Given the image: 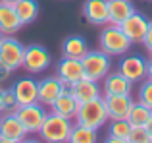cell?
<instances>
[{
	"label": "cell",
	"instance_id": "obj_19",
	"mask_svg": "<svg viewBox=\"0 0 152 143\" xmlns=\"http://www.w3.org/2000/svg\"><path fill=\"white\" fill-rule=\"evenodd\" d=\"M21 21H19L18 14H15V8L12 4H6L0 0V33L4 37L8 35H15L21 29Z\"/></svg>",
	"mask_w": 152,
	"mask_h": 143
},
{
	"label": "cell",
	"instance_id": "obj_4",
	"mask_svg": "<svg viewBox=\"0 0 152 143\" xmlns=\"http://www.w3.org/2000/svg\"><path fill=\"white\" fill-rule=\"evenodd\" d=\"M81 64H83V72H85L87 79H93V81L100 83L112 72V56H108L100 49L89 50V52L81 58Z\"/></svg>",
	"mask_w": 152,
	"mask_h": 143
},
{
	"label": "cell",
	"instance_id": "obj_28",
	"mask_svg": "<svg viewBox=\"0 0 152 143\" xmlns=\"http://www.w3.org/2000/svg\"><path fill=\"white\" fill-rule=\"evenodd\" d=\"M19 108V102L15 99L14 91L10 89H4V99H2V112H15Z\"/></svg>",
	"mask_w": 152,
	"mask_h": 143
},
{
	"label": "cell",
	"instance_id": "obj_5",
	"mask_svg": "<svg viewBox=\"0 0 152 143\" xmlns=\"http://www.w3.org/2000/svg\"><path fill=\"white\" fill-rule=\"evenodd\" d=\"M50 62H52L50 52L42 45H29V46H25V52H23L21 68L31 75H39L48 70Z\"/></svg>",
	"mask_w": 152,
	"mask_h": 143
},
{
	"label": "cell",
	"instance_id": "obj_31",
	"mask_svg": "<svg viewBox=\"0 0 152 143\" xmlns=\"http://www.w3.org/2000/svg\"><path fill=\"white\" fill-rule=\"evenodd\" d=\"M102 143H127V139H118V137H112V136H108L106 139H104Z\"/></svg>",
	"mask_w": 152,
	"mask_h": 143
},
{
	"label": "cell",
	"instance_id": "obj_18",
	"mask_svg": "<svg viewBox=\"0 0 152 143\" xmlns=\"http://www.w3.org/2000/svg\"><path fill=\"white\" fill-rule=\"evenodd\" d=\"M50 110L56 112V114H60V116H64V118L75 120V114H77V110H79V102H77V99L71 95V91L66 87V89L60 93V97L50 105Z\"/></svg>",
	"mask_w": 152,
	"mask_h": 143
},
{
	"label": "cell",
	"instance_id": "obj_34",
	"mask_svg": "<svg viewBox=\"0 0 152 143\" xmlns=\"http://www.w3.org/2000/svg\"><path fill=\"white\" fill-rule=\"evenodd\" d=\"M145 128H146V132H148V133H150V137H152V116H150V120L146 122V126H145Z\"/></svg>",
	"mask_w": 152,
	"mask_h": 143
},
{
	"label": "cell",
	"instance_id": "obj_39",
	"mask_svg": "<svg viewBox=\"0 0 152 143\" xmlns=\"http://www.w3.org/2000/svg\"><path fill=\"white\" fill-rule=\"evenodd\" d=\"M0 116H2V112H0Z\"/></svg>",
	"mask_w": 152,
	"mask_h": 143
},
{
	"label": "cell",
	"instance_id": "obj_11",
	"mask_svg": "<svg viewBox=\"0 0 152 143\" xmlns=\"http://www.w3.org/2000/svg\"><path fill=\"white\" fill-rule=\"evenodd\" d=\"M15 99H18L19 106L33 105L39 102V81H35L33 77H21L12 85Z\"/></svg>",
	"mask_w": 152,
	"mask_h": 143
},
{
	"label": "cell",
	"instance_id": "obj_29",
	"mask_svg": "<svg viewBox=\"0 0 152 143\" xmlns=\"http://www.w3.org/2000/svg\"><path fill=\"white\" fill-rule=\"evenodd\" d=\"M142 46H145L148 52H152V21L148 23V29H146V33H145V39H142V43H141Z\"/></svg>",
	"mask_w": 152,
	"mask_h": 143
},
{
	"label": "cell",
	"instance_id": "obj_6",
	"mask_svg": "<svg viewBox=\"0 0 152 143\" xmlns=\"http://www.w3.org/2000/svg\"><path fill=\"white\" fill-rule=\"evenodd\" d=\"M23 52H25V46L14 35L2 37L0 41V64L2 66H6L10 72L19 70L23 64Z\"/></svg>",
	"mask_w": 152,
	"mask_h": 143
},
{
	"label": "cell",
	"instance_id": "obj_25",
	"mask_svg": "<svg viewBox=\"0 0 152 143\" xmlns=\"http://www.w3.org/2000/svg\"><path fill=\"white\" fill-rule=\"evenodd\" d=\"M131 128L133 126L129 124L127 118H119V120H110V126H108V136L118 137V139H127L131 133Z\"/></svg>",
	"mask_w": 152,
	"mask_h": 143
},
{
	"label": "cell",
	"instance_id": "obj_37",
	"mask_svg": "<svg viewBox=\"0 0 152 143\" xmlns=\"http://www.w3.org/2000/svg\"><path fill=\"white\" fill-rule=\"evenodd\" d=\"M2 2H6V4H12V6H14V4H18L19 0H2Z\"/></svg>",
	"mask_w": 152,
	"mask_h": 143
},
{
	"label": "cell",
	"instance_id": "obj_38",
	"mask_svg": "<svg viewBox=\"0 0 152 143\" xmlns=\"http://www.w3.org/2000/svg\"><path fill=\"white\" fill-rule=\"evenodd\" d=\"M2 37H4V35H2V33H0V41H2Z\"/></svg>",
	"mask_w": 152,
	"mask_h": 143
},
{
	"label": "cell",
	"instance_id": "obj_21",
	"mask_svg": "<svg viewBox=\"0 0 152 143\" xmlns=\"http://www.w3.org/2000/svg\"><path fill=\"white\" fill-rule=\"evenodd\" d=\"M87 52H89V45H87V41L83 37H79V35H71V37H67L66 41L62 43V54L67 56V58H79V60H81Z\"/></svg>",
	"mask_w": 152,
	"mask_h": 143
},
{
	"label": "cell",
	"instance_id": "obj_17",
	"mask_svg": "<svg viewBox=\"0 0 152 143\" xmlns=\"http://www.w3.org/2000/svg\"><path fill=\"white\" fill-rule=\"evenodd\" d=\"M67 89L71 91V95H73L75 99H77V102L81 105V102H87V101H93V99H98L102 97V87L98 81H93V79H79L77 83H73V85H69Z\"/></svg>",
	"mask_w": 152,
	"mask_h": 143
},
{
	"label": "cell",
	"instance_id": "obj_24",
	"mask_svg": "<svg viewBox=\"0 0 152 143\" xmlns=\"http://www.w3.org/2000/svg\"><path fill=\"white\" fill-rule=\"evenodd\" d=\"M150 116H152V108L142 105L141 101H135L131 110H129V114H127V120H129L131 126H146Z\"/></svg>",
	"mask_w": 152,
	"mask_h": 143
},
{
	"label": "cell",
	"instance_id": "obj_7",
	"mask_svg": "<svg viewBox=\"0 0 152 143\" xmlns=\"http://www.w3.org/2000/svg\"><path fill=\"white\" fill-rule=\"evenodd\" d=\"M15 116L19 118V122L23 124L27 136H35L39 133L42 122L46 118V106H42L41 102H33V105H25V106H19L15 110Z\"/></svg>",
	"mask_w": 152,
	"mask_h": 143
},
{
	"label": "cell",
	"instance_id": "obj_3",
	"mask_svg": "<svg viewBox=\"0 0 152 143\" xmlns=\"http://www.w3.org/2000/svg\"><path fill=\"white\" fill-rule=\"evenodd\" d=\"M73 122L83 124V126H87V128H93V130H100L106 122H110L104 97H98V99H93V101L81 102Z\"/></svg>",
	"mask_w": 152,
	"mask_h": 143
},
{
	"label": "cell",
	"instance_id": "obj_36",
	"mask_svg": "<svg viewBox=\"0 0 152 143\" xmlns=\"http://www.w3.org/2000/svg\"><path fill=\"white\" fill-rule=\"evenodd\" d=\"M2 99H4V89H2V85H0V112H2Z\"/></svg>",
	"mask_w": 152,
	"mask_h": 143
},
{
	"label": "cell",
	"instance_id": "obj_26",
	"mask_svg": "<svg viewBox=\"0 0 152 143\" xmlns=\"http://www.w3.org/2000/svg\"><path fill=\"white\" fill-rule=\"evenodd\" d=\"M137 101H141L142 105H146L148 108H152V79L145 77L141 81V87H139V95Z\"/></svg>",
	"mask_w": 152,
	"mask_h": 143
},
{
	"label": "cell",
	"instance_id": "obj_2",
	"mask_svg": "<svg viewBox=\"0 0 152 143\" xmlns=\"http://www.w3.org/2000/svg\"><path fill=\"white\" fill-rule=\"evenodd\" d=\"M98 45H100V50L106 52L108 56H123L131 50L133 43L127 39V35L121 31L119 25H112V23H106L104 29L100 31V37H98Z\"/></svg>",
	"mask_w": 152,
	"mask_h": 143
},
{
	"label": "cell",
	"instance_id": "obj_16",
	"mask_svg": "<svg viewBox=\"0 0 152 143\" xmlns=\"http://www.w3.org/2000/svg\"><path fill=\"white\" fill-rule=\"evenodd\" d=\"M83 15L91 25L104 27L108 23V0H85Z\"/></svg>",
	"mask_w": 152,
	"mask_h": 143
},
{
	"label": "cell",
	"instance_id": "obj_23",
	"mask_svg": "<svg viewBox=\"0 0 152 143\" xmlns=\"http://www.w3.org/2000/svg\"><path fill=\"white\" fill-rule=\"evenodd\" d=\"M67 143H98V130L87 128L83 124L73 122V128H71Z\"/></svg>",
	"mask_w": 152,
	"mask_h": 143
},
{
	"label": "cell",
	"instance_id": "obj_22",
	"mask_svg": "<svg viewBox=\"0 0 152 143\" xmlns=\"http://www.w3.org/2000/svg\"><path fill=\"white\" fill-rule=\"evenodd\" d=\"M15 14H18L21 25L33 23L39 18V2L37 0H19L18 4H14Z\"/></svg>",
	"mask_w": 152,
	"mask_h": 143
},
{
	"label": "cell",
	"instance_id": "obj_30",
	"mask_svg": "<svg viewBox=\"0 0 152 143\" xmlns=\"http://www.w3.org/2000/svg\"><path fill=\"white\" fill-rule=\"evenodd\" d=\"M10 75H12V72L6 68V66H2L0 64V85H2L4 81H8V79H10Z\"/></svg>",
	"mask_w": 152,
	"mask_h": 143
},
{
	"label": "cell",
	"instance_id": "obj_15",
	"mask_svg": "<svg viewBox=\"0 0 152 143\" xmlns=\"http://www.w3.org/2000/svg\"><path fill=\"white\" fill-rule=\"evenodd\" d=\"M66 89L62 81L58 79V75H50V77H42L39 81V102L42 106H50L56 99L60 97V93Z\"/></svg>",
	"mask_w": 152,
	"mask_h": 143
},
{
	"label": "cell",
	"instance_id": "obj_8",
	"mask_svg": "<svg viewBox=\"0 0 152 143\" xmlns=\"http://www.w3.org/2000/svg\"><path fill=\"white\" fill-rule=\"evenodd\" d=\"M118 72L125 75L131 83H139L146 77V60L139 54H123L118 64Z\"/></svg>",
	"mask_w": 152,
	"mask_h": 143
},
{
	"label": "cell",
	"instance_id": "obj_27",
	"mask_svg": "<svg viewBox=\"0 0 152 143\" xmlns=\"http://www.w3.org/2000/svg\"><path fill=\"white\" fill-rule=\"evenodd\" d=\"M127 143H152V137L145 126H133L129 137H127Z\"/></svg>",
	"mask_w": 152,
	"mask_h": 143
},
{
	"label": "cell",
	"instance_id": "obj_33",
	"mask_svg": "<svg viewBox=\"0 0 152 143\" xmlns=\"http://www.w3.org/2000/svg\"><path fill=\"white\" fill-rule=\"evenodd\" d=\"M19 143H42V141H39V139H35V137H29V136H27L25 139H21Z\"/></svg>",
	"mask_w": 152,
	"mask_h": 143
},
{
	"label": "cell",
	"instance_id": "obj_9",
	"mask_svg": "<svg viewBox=\"0 0 152 143\" xmlns=\"http://www.w3.org/2000/svg\"><path fill=\"white\" fill-rule=\"evenodd\" d=\"M56 75L58 79L64 83L66 87L77 83L79 79L85 77V72H83V64L79 58H67V56H62V60L58 62L56 66Z\"/></svg>",
	"mask_w": 152,
	"mask_h": 143
},
{
	"label": "cell",
	"instance_id": "obj_20",
	"mask_svg": "<svg viewBox=\"0 0 152 143\" xmlns=\"http://www.w3.org/2000/svg\"><path fill=\"white\" fill-rule=\"evenodd\" d=\"M135 12L131 0H108V23L121 25L127 18Z\"/></svg>",
	"mask_w": 152,
	"mask_h": 143
},
{
	"label": "cell",
	"instance_id": "obj_1",
	"mask_svg": "<svg viewBox=\"0 0 152 143\" xmlns=\"http://www.w3.org/2000/svg\"><path fill=\"white\" fill-rule=\"evenodd\" d=\"M71 128H73V120L64 118L50 110L46 112V118L37 136L42 139V143H67Z\"/></svg>",
	"mask_w": 152,
	"mask_h": 143
},
{
	"label": "cell",
	"instance_id": "obj_13",
	"mask_svg": "<svg viewBox=\"0 0 152 143\" xmlns=\"http://www.w3.org/2000/svg\"><path fill=\"white\" fill-rule=\"evenodd\" d=\"M104 102H106L108 118L119 120V118H127L135 101L131 95H108V97H104Z\"/></svg>",
	"mask_w": 152,
	"mask_h": 143
},
{
	"label": "cell",
	"instance_id": "obj_40",
	"mask_svg": "<svg viewBox=\"0 0 152 143\" xmlns=\"http://www.w3.org/2000/svg\"><path fill=\"white\" fill-rule=\"evenodd\" d=\"M150 54H152V52H150Z\"/></svg>",
	"mask_w": 152,
	"mask_h": 143
},
{
	"label": "cell",
	"instance_id": "obj_32",
	"mask_svg": "<svg viewBox=\"0 0 152 143\" xmlns=\"http://www.w3.org/2000/svg\"><path fill=\"white\" fill-rule=\"evenodd\" d=\"M146 77L152 79V58H150V60H146Z\"/></svg>",
	"mask_w": 152,
	"mask_h": 143
},
{
	"label": "cell",
	"instance_id": "obj_12",
	"mask_svg": "<svg viewBox=\"0 0 152 143\" xmlns=\"http://www.w3.org/2000/svg\"><path fill=\"white\" fill-rule=\"evenodd\" d=\"M100 87H102V97H108V95H131V91H133V83L119 72H110L102 79Z\"/></svg>",
	"mask_w": 152,
	"mask_h": 143
},
{
	"label": "cell",
	"instance_id": "obj_10",
	"mask_svg": "<svg viewBox=\"0 0 152 143\" xmlns=\"http://www.w3.org/2000/svg\"><path fill=\"white\" fill-rule=\"evenodd\" d=\"M148 23L150 21L142 14L133 12L119 27H121V31L127 35V39H129L133 45H139V43H142V39H145V33H146V29H148Z\"/></svg>",
	"mask_w": 152,
	"mask_h": 143
},
{
	"label": "cell",
	"instance_id": "obj_35",
	"mask_svg": "<svg viewBox=\"0 0 152 143\" xmlns=\"http://www.w3.org/2000/svg\"><path fill=\"white\" fill-rule=\"evenodd\" d=\"M0 143H19V141H14V139H8V137H0Z\"/></svg>",
	"mask_w": 152,
	"mask_h": 143
},
{
	"label": "cell",
	"instance_id": "obj_14",
	"mask_svg": "<svg viewBox=\"0 0 152 143\" xmlns=\"http://www.w3.org/2000/svg\"><path fill=\"white\" fill-rule=\"evenodd\" d=\"M0 137H8L14 141H21L27 137V132L15 112H2L0 116Z\"/></svg>",
	"mask_w": 152,
	"mask_h": 143
}]
</instances>
